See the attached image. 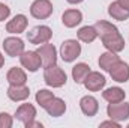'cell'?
<instances>
[{"label": "cell", "mask_w": 129, "mask_h": 128, "mask_svg": "<svg viewBox=\"0 0 129 128\" xmlns=\"http://www.w3.org/2000/svg\"><path fill=\"white\" fill-rule=\"evenodd\" d=\"M15 118H17L18 121H21L23 124H27V122L33 121V119L36 118V109H35V105L30 104V102L21 104V105L17 109V112H15Z\"/></svg>", "instance_id": "obj_13"}, {"label": "cell", "mask_w": 129, "mask_h": 128, "mask_svg": "<svg viewBox=\"0 0 129 128\" xmlns=\"http://www.w3.org/2000/svg\"><path fill=\"white\" fill-rule=\"evenodd\" d=\"M81 54V44L77 39H68L60 47V56L64 62H74Z\"/></svg>", "instance_id": "obj_3"}, {"label": "cell", "mask_w": 129, "mask_h": 128, "mask_svg": "<svg viewBox=\"0 0 129 128\" xmlns=\"http://www.w3.org/2000/svg\"><path fill=\"white\" fill-rule=\"evenodd\" d=\"M20 62L30 72H36L42 66V59L38 54V51H23L20 56Z\"/></svg>", "instance_id": "obj_9"}, {"label": "cell", "mask_w": 129, "mask_h": 128, "mask_svg": "<svg viewBox=\"0 0 129 128\" xmlns=\"http://www.w3.org/2000/svg\"><path fill=\"white\" fill-rule=\"evenodd\" d=\"M30 14L38 20H45L53 14V3L50 0H35L30 6Z\"/></svg>", "instance_id": "obj_7"}, {"label": "cell", "mask_w": 129, "mask_h": 128, "mask_svg": "<svg viewBox=\"0 0 129 128\" xmlns=\"http://www.w3.org/2000/svg\"><path fill=\"white\" fill-rule=\"evenodd\" d=\"M119 59H120V57L117 56V53H113V51H107V53L101 54V57H99L98 63H99V66H101L104 71H110V68H111L113 65L116 63Z\"/></svg>", "instance_id": "obj_22"}, {"label": "cell", "mask_w": 129, "mask_h": 128, "mask_svg": "<svg viewBox=\"0 0 129 128\" xmlns=\"http://www.w3.org/2000/svg\"><path fill=\"white\" fill-rule=\"evenodd\" d=\"M68 3H71V5H77V3H81L83 0H66Z\"/></svg>", "instance_id": "obj_30"}, {"label": "cell", "mask_w": 129, "mask_h": 128, "mask_svg": "<svg viewBox=\"0 0 129 128\" xmlns=\"http://www.w3.org/2000/svg\"><path fill=\"white\" fill-rule=\"evenodd\" d=\"M108 14H110V17H113L114 20H119V21H126L129 18V9L122 6L119 2H113L108 6Z\"/></svg>", "instance_id": "obj_19"}, {"label": "cell", "mask_w": 129, "mask_h": 128, "mask_svg": "<svg viewBox=\"0 0 129 128\" xmlns=\"http://www.w3.org/2000/svg\"><path fill=\"white\" fill-rule=\"evenodd\" d=\"M128 127H129V125H128Z\"/></svg>", "instance_id": "obj_32"}, {"label": "cell", "mask_w": 129, "mask_h": 128, "mask_svg": "<svg viewBox=\"0 0 129 128\" xmlns=\"http://www.w3.org/2000/svg\"><path fill=\"white\" fill-rule=\"evenodd\" d=\"M45 110H47V113L50 115V116H53V118H59V116H62L64 112H66V102H64L62 98H53L47 105H45Z\"/></svg>", "instance_id": "obj_16"}, {"label": "cell", "mask_w": 129, "mask_h": 128, "mask_svg": "<svg viewBox=\"0 0 129 128\" xmlns=\"http://www.w3.org/2000/svg\"><path fill=\"white\" fill-rule=\"evenodd\" d=\"M30 95V91H29V88L26 86V84H20V86H14V84H11L9 88H8V96H9V99H12V101H24V99H27Z\"/></svg>", "instance_id": "obj_17"}, {"label": "cell", "mask_w": 129, "mask_h": 128, "mask_svg": "<svg viewBox=\"0 0 129 128\" xmlns=\"http://www.w3.org/2000/svg\"><path fill=\"white\" fill-rule=\"evenodd\" d=\"M83 83H84V86H86L87 91H90V92H98V91L104 89L107 80H105V77H104L101 72H98V71H90L89 75L86 77V80H84Z\"/></svg>", "instance_id": "obj_11"}, {"label": "cell", "mask_w": 129, "mask_h": 128, "mask_svg": "<svg viewBox=\"0 0 129 128\" xmlns=\"http://www.w3.org/2000/svg\"><path fill=\"white\" fill-rule=\"evenodd\" d=\"M53 98H54V94H53L51 91H48V89H41V91L36 92V102H38L42 109H45V105H47Z\"/></svg>", "instance_id": "obj_24"}, {"label": "cell", "mask_w": 129, "mask_h": 128, "mask_svg": "<svg viewBox=\"0 0 129 128\" xmlns=\"http://www.w3.org/2000/svg\"><path fill=\"white\" fill-rule=\"evenodd\" d=\"M38 54L41 56L42 59V66L44 68H48V66H53V65H57V50L53 44H42L39 45V48L36 50Z\"/></svg>", "instance_id": "obj_5"}, {"label": "cell", "mask_w": 129, "mask_h": 128, "mask_svg": "<svg viewBox=\"0 0 129 128\" xmlns=\"http://www.w3.org/2000/svg\"><path fill=\"white\" fill-rule=\"evenodd\" d=\"M95 29L98 32V36H101L102 39V44L104 47L108 50V51H113V53H120L123 48H125V38L120 35L119 29L108 23V21H98L95 24Z\"/></svg>", "instance_id": "obj_1"}, {"label": "cell", "mask_w": 129, "mask_h": 128, "mask_svg": "<svg viewBox=\"0 0 129 128\" xmlns=\"http://www.w3.org/2000/svg\"><path fill=\"white\" fill-rule=\"evenodd\" d=\"M96 38H98V32L95 29V26H84L78 30V39L86 42V44L93 42Z\"/></svg>", "instance_id": "obj_23"}, {"label": "cell", "mask_w": 129, "mask_h": 128, "mask_svg": "<svg viewBox=\"0 0 129 128\" xmlns=\"http://www.w3.org/2000/svg\"><path fill=\"white\" fill-rule=\"evenodd\" d=\"M108 72H110L111 78L119 81V83H126L129 80V65L123 60H120V59L110 68Z\"/></svg>", "instance_id": "obj_10"}, {"label": "cell", "mask_w": 129, "mask_h": 128, "mask_svg": "<svg viewBox=\"0 0 129 128\" xmlns=\"http://www.w3.org/2000/svg\"><path fill=\"white\" fill-rule=\"evenodd\" d=\"M6 80H8L9 84L20 86V84H26V81H27V75H26V72H24L21 68L14 66V68H11V69L8 71V74H6Z\"/></svg>", "instance_id": "obj_18"}, {"label": "cell", "mask_w": 129, "mask_h": 128, "mask_svg": "<svg viewBox=\"0 0 129 128\" xmlns=\"http://www.w3.org/2000/svg\"><path fill=\"white\" fill-rule=\"evenodd\" d=\"M117 2H119L122 6H125L126 9H129V0H117Z\"/></svg>", "instance_id": "obj_29"}, {"label": "cell", "mask_w": 129, "mask_h": 128, "mask_svg": "<svg viewBox=\"0 0 129 128\" xmlns=\"http://www.w3.org/2000/svg\"><path fill=\"white\" fill-rule=\"evenodd\" d=\"M126 96V92L122 88H108L102 92V98L107 102H120Z\"/></svg>", "instance_id": "obj_20"}, {"label": "cell", "mask_w": 129, "mask_h": 128, "mask_svg": "<svg viewBox=\"0 0 129 128\" xmlns=\"http://www.w3.org/2000/svg\"><path fill=\"white\" fill-rule=\"evenodd\" d=\"M101 127H113V128H120V124H119L117 121L111 119V121H105V122H102V124H101Z\"/></svg>", "instance_id": "obj_27"}, {"label": "cell", "mask_w": 129, "mask_h": 128, "mask_svg": "<svg viewBox=\"0 0 129 128\" xmlns=\"http://www.w3.org/2000/svg\"><path fill=\"white\" fill-rule=\"evenodd\" d=\"M107 113L110 116V119H114L117 122L120 121H126L129 118V104L128 102H110L107 107Z\"/></svg>", "instance_id": "obj_6"}, {"label": "cell", "mask_w": 129, "mask_h": 128, "mask_svg": "<svg viewBox=\"0 0 129 128\" xmlns=\"http://www.w3.org/2000/svg\"><path fill=\"white\" fill-rule=\"evenodd\" d=\"M11 15V8L6 6L5 3H0V21H5Z\"/></svg>", "instance_id": "obj_26"}, {"label": "cell", "mask_w": 129, "mask_h": 128, "mask_svg": "<svg viewBox=\"0 0 129 128\" xmlns=\"http://www.w3.org/2000/svg\"><path fill=\"white\" fill-rule=\"evenodd\" d=\"M27 24H29L27 17L23 14H18L6 23V32L12 33V35H20L27 29Z\"/></svg>", "instance_id": "obj_12"}, {"label": "cell", "mask_w": 129, "mask_h": 128, "mask_svg": "<svg viewBox=\"0 0 129 128\" xmlns=\"http://www.w3.org/2000/svg\"><path fill=\"white\" fill-rule=\"evenodd\" d=\"M81 21H83V14L78 9H68V11H64L63 15H62V23L66 27H69V29L77 27Z\"/></svg>", "instance_id": "obj_15"}, {"label": "cell", "mask_w": 129, "mask_h": 128, "mask_svg": "<svg viewBox=\"0 0 129 128\" xmlns=\"http://www.w3.org/2000/svg\"><path fill=\"white\" fill-rule=\"evenodd\" d=\"M66 72L57 65L48 66L44 71V81L51 88H62L63 84H66Z\"/></svg>", "instance_id": "obj_2"}, {"label": "cell", "mask_w": 129, "mask_h": 128, "mask_svg": "<svg viewBox=\"0 0 129 128\" xmlns=\"http://www.w3.org/2000/svg\"><path fill=\"white\" fill-rule=\"evenodd\" d=\"M90 72V66L87 63H77L74 68H72V78L75 83H83L86 80V77L89 75Z\"/></svg>", "instance_id": "obj_21"}, {"label": "cell", "mask_w": 129, "mask_h": 128, "mask_svg": "<svg viewBox=\"0 0 129 128\" xmlns=\"http://www.w3.org/2000/svg\"><path fill=\"white\" fill-rule=\"evenodd\" d=\"M3 65H5V57H3V54L0 53V68H2Z\"/></svg>", "instance_id": "obj_31"}, {"label": "cell", "mask_w": 129, "mask_h": 128, "mask_svg": "<svg viewBox=\"0 0 129 128\" xmlns=\"http://www.w3.org/2000/svg\"><path fill=\"white\" fill-rule=\"evenodd\" d=\"M80 107H81V112H83L86 116H89V118L95 116V115L98 113V110H99L98 99L95 98V96H92V95L83 96V98L80 99Z\"/></svg>", "instance_id": "obj_14"}, {"label": "cell", "mask_w": 129, "mask_h": 128, "mask_svg": "<svg viewBox=\"0 0 129 128\" xmlns=\"http://www.w3.org/2000/svg\"><path fill=\"white\" fill-rule=\"evenodd\" d=\"M24 125H26V128H42V124L41 122H36L35 119L30 121V122H27V124H24Z\"/></svg>", "instance_id": "obj_28"}, {"label": "cell", "mask_w": 129, "mask_h": 128, "mask_svg": "<svg viewBox=\"0 0 129 128\" xmlns=\"http://www.w3.org/2000/svg\"><path fill=\"white\" fill-rule=\"evenodd\" d=\"M3 50L11 57H17V56L20 57L21 53L24 51V41L17 36H9L3 41Z\"/></svg>", "instance_id": "obj_8"}, {"label": "cell", "mask_w": 129, "mask_h": 128, "mask_svg": "<svg viewBox=\"0 0 129 128\" xmlns=\"http://www.w3.org/2000/svg\"><path fill=\"white\" fill-rule=\"evenodd\" d=\"M51 36H53V30L48 26H36L30 32H27L29 42L35 44V45H41V44L48 42L51 39Z\"/></svg>", "instance_id": "obj_4"}, {"label": "cell", "mask_w": 129, "mask_h": 128, "mask_svg": "<svg viewBox=\"0 0 129 128\" xmlns=\"http://www.w3.org/2000/svg\"><path fill=\"white\" fill-rule=\"evenodd\" d=\"M12 124L14 121L9 113H0V128H11Z\"/></svg>", "instance_id": "obj_25"}]
</instances>
